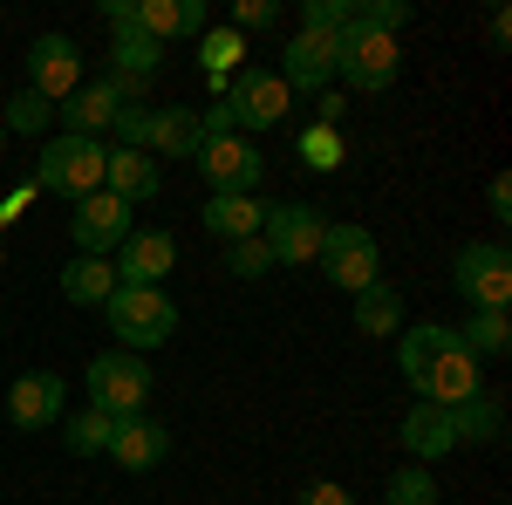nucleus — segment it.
Instances as JSON below:
<instances>
[{
	"mask_svg": "<svg viewBox=\"0 0 512 505\" xmlns=\"http://www.w3.org/2000/svg\"><path fill=\"white\" fill-rule=\"evenodd\" d=\"M103 321H110L117 349L151 355V349H164V342L178 335V301H171L164 287H117V294L103 301Z\"/></svg>",
	"mask_w": 512,
	"mask_h": 505,
	"instance_id": "obj_1",
	"label": "nucleus"
},
{
	"mask_svg": "<svg viewBox=\"0 0 512 505\" xmlns=\"http://www.w3.org/2000/svg\"><path fill=\"white\" fill-rule=\"evenodd\" d=\"M103 164H110V144H96V137H62V130H55L35 151V185L76 205V198L103 192Z\"/></svg>",
	"mask_w": 512,
	"mask_h": 505,
	"instance_id": "obj_2",
	"label": "nucleus"
},
{
	"mask_svg": "<svg viewBox=\"0 0 512 505\" xmlns=\"http://www.w3.org/2000/svg\"><path fill=\"white\" fill-rule=\"evenodd\" d=\"M82 383H89V410H103V417H144V403H151V362L130 349H103V355H89Z\"/></svg>",
	"mask_w": 512,
	"mask_h": 505,
	"instance_id": "obj_3",
	"label": "nucleus"
},
{
	"mask_svg": "<svg viewBox=\"0 0 512 505\" xmlns=\"http://www.w3.org/2000/svg\"><path fill=\"white\" fill-rule=\"evenodd\" d=\"M396 76H403V48H396V35H376V28L349 21L342 41H335V82L376 96V89H390Z\"/></svg>",
	"mask_w": 512,
	"mask_h": 505,
	"instance_id": "obj_4",
	"label": "nucleus"
},
{
	"mask_svg": "<svg viewBox=\"0 0 512 505\" xmlns=\"http://www.w3.org/2000/svg\"><path fill=\"white\" fill-rule=\"evenodd\" d=\"M451 287L465 294V308L472 314H506L512 301V260L499 239H472V246H458V260H451Z\"/></svg>",
	"mask_w": 512,
	"mask_h": 505,
	"instance_id": "obj_5",
	"label": "nucleus"
},
{
	"mask_svg": "<svg viewBox=\"0 0 512 505\" xmlns=\"http://www.w3.org/2000/svg\"><path fill=\"white\" fill-rule=\"evenodd\" d=\"M315 267L328 273V280H335L342 294H362L369 280H383V253H376V233H369V226H355V219H328Z\"/></svg>",
	"mask_w": 512,
	"mask_h": 505,
	"instance_id": "obj_6",
	"label": "nucleus"
},
{
	"mask_svg": "<svg viewBox=\"0 0 512 505\" xmlns=\"http://www.w3.org/2000/svg\"><path fill=\"white\" fill-rule=\"evenodd\" d=\"M130 103H144V82L130 76H96L82 82L69 103H55V117H62V137H110V123H117V110H130Z\"/></svg>",
	"mask_w": 512,
	"mask_h": 505,
	"instance_id": "obj_7",
	"label": "nucleus"
},
{
	"mask_svg": "<svg viewBox=\"0 0 512 505\" xmlns=\"http://www.w3.org/2000/svg\"><path fill=\"white\" fill-rule=\"evenodd\" d=\"M219 103L233 110V130L253 144L260 130H274V123L287 117V103H294V96H287V82H280L274 69H253V62H246V69L226 82V96H219Z\"/></svg>",
	"mask_w": 512,
	"mask_h": 505,
	"instance_id": "obj_8",
	"label": "nucleus"
},
{
	"mask_svg": "<svg viewBox=\"0 0 512 505\" xmlns=\"http://www.w3.org/2000/svg\"><path fill=\"white\" fill-rule=\"evenodd\" d=\"M21 62H28V89H35L41 103H69L82 82H89V76H82V48H76V35H35Z\"/></svg>",
	"mask_w": 512,
	"mask_h": 505,
	"instance_id": "obj_9",
	"label": "nucleus"
},
{
	"mask_svg": "<svg viewBox=\"0 0 512 505\" xmlns=\"http://www.w3.org/2000/svg\"><path fill=\"white\" fill-rule=\"evenodd\" d=\"M321 233H328V212H315V205H267L260 246L274 253V267H308L321 253Z\"/></svg>",
	"mask_w": 512,
	"mask_h": 505,
	"instance_id": "obj_10",
	"label": "nucleus"
},
{
	"mask_svg": "<svg viewBox=\"0 0 512 505\" xmlns=\"http://www.w3.org/2000/svg\"><path fill=\"white\" fill-rule=\"evenodd\" d=\"M130 233H137L130 226V205L110 198V192H89V198L69 205V239H76V253H89V260H110Z\"/></svg>",
	"mask_w": 512,
	"mask_h": 505,
	"instance_id": "obj_11",
	"label": "nucleus"
},
{
	"mask_svg": "<svg viewBox=\"0 0 512 505\" xmlns=\"http://www.w3.org/2000/svg\"><path fill=\"white\" fill-rule=\"evenodd\" d=\"M335 41L342 35H308V28H294V41L280 48V69H274V76L287 82V96H321V89H335Z\"/></svg>",
	"mask_w": 512,
	"mask_h": 505,
	"instance_id": "obj_12",
	"label": "nucleus"
},
{
	"mask_svg": "<svg viewBox=\"0 0 512 505\" xmlns=\"http://www.w3.org/2000/svg\"><path fill=\"white\" fill-rule=\"evenodd\" d=\"M260 171H267V157L253 151L246 137H219V144H198V178L219 192H260Z\"/></svg>",
	"mask_w": 512,
	"mask_h": 505,
	"instance_id": "obj_13",
	"label": "nucleus"
},
{
	"mask_svg": "<svg viewBox=\"0 0 512 505\" xmlns=\"http://www.w3.org/2000/svg\"><path fill=\"white\" fill-rule=\"evenodd\" d=\"M62 403H69V383L55 369H28V376H14V389H7V424L48 430V424H62Z\"/></svg>",
	"mask_w": 512,
	"mask_h": 505,
	"instance_id": "obj_14",
	"label": "nucleus"
},
{
	"mask_svg": "<svg viewBox=\"0 0 512 505\" xmlns=\"http://www.w3.org/2000/svg\"><path fill=\"white\" fill-rule=\"evenodd\" d=\"M110 267H117V287H164V273L178 267V239L171 233H130L110 253Z\"/></svg>",
	"mask_w": 512,
	"mask_h": 505,
	"instance_id": "obj_15",
	"label": "nucleus"
},
{
	"mask_svg": "<svg viewBox=\"0 0 512 505\" xmlns=\"http://www.w3.org/2000/svg\"><path fill=\"white\" fill-rule=\"evenodd\" d=\"M478 389H485V369H478V355H465V342H458V349H444L431 369H424L417 396H424V403H444V410H458V403H472Z\"/></svg>",
	"mask_w": 512,
	"mask_h": 505,
	"instance_id": "obj_16",
	"label": "nucleus"
},
{
	"mask_svg": "<svg viewBox=\"0 0 512 505\" xmlns=\"http://www.w3.org/2000/svg\"><path fill=\"white\" fill-rule=\"evenodd\" d=\"M103 458H117L123 471H158L164 458H171V430L144 410V417H117V430H110V451Z\"/></svg>",
	"mask_w": 512,
	"mask_h": 505,
	"instance_id": "obj_17",
	"label": "nucleus"
},
{
	"mask_svg": "<svg viewBox=\"0 0 512 505\" xmlns=\"http://www.w3.org/2000/svg\"><path fill=\"white\" fill-rule=\"evenodd\" d=\"M198 226H205V233L219 239V246L260 239V226H267V198H260V192H219V198H205Z\"/></svg>",
	"mask_w": 512,
	"mask_h": 505,
	"instance_id": "obj_18",
	"label": "nucleus"
},
{
	"mask_svg": "<svg viewBox=\"0 0 512 505\" xmlns=\"http://www.w3.org/2000/svg\"><path fill=\"white\" fill-rule=\"evenodd\" d=\"M403 451H410V465H437V458H451L458 451V430H451V410L444 403H410V417H403Z\"/></svg>",
	"mask_w": 512,
	"mask_h": 505,
	"instance_id": "obj_19",
	"label": "nucleus"
},
{
	"mask_svg": "<svg viewBox=\"0 0 512 505\" xmlns=\"http://www.w3.org/2000/svg\"><path fill=\"white\" fill-rule=\"evenodd\" d=\"M103 192L123 198V205L137 212L144 198H158V192H164L158 157H151V151H110V164H103Z\"/></svg>",
	"mask_w": 512,
	"mask_h": 505,
	"instance_id": "obj_20",
	"label": "nucleus"
},
{
	"mask_svg": "<svg viewBox=\"0 0 512 505\" xmlns=\"http://www.w3.org/2000/svg\"><path fill=\"white\" fill-rule=\"evenodd\" d=\"M444 349H458V328H444V321H417V328H403V335H396V369H403V383L417 389V383H424V369H431Z\"/></svg>",
	"mask_w": 512,
	"mask_h": 505,
	"instance_id": "obj_21",
	"label": "nucleus"
},
{
	"mask_svg": "<svg viewBox=\"0 0 512 505\" xmlns=\"http://www.w3.org/2000/svg\"><path fill=\"white\" fill-rule=\"evenodd\" d=\"M137 35L164 41L178 35H205V0H137Z\"/></svg>",
	"mask_w": 512,
	"mask_h": 505,
	"instance_id": "obj_22",
	"label": "nucleus"
},
{
	"mask_svg": "<svg viewBox=\"0 0 512 505\" xmlns=\"http://www.w3.org/2000/svg\"><path fill=\"white\" fill-rule=\"evenodd\" d=\"M158 69H164V48L151 35H137V21H130V28H110V76L151 82Z\"/></svg>",
	"mask_w": 512,
	"mask_h": 505,
	"instance_id": "obj_23",
	"label": "nucleus"
},
{
	"mask_svg": "<svg viewBox=\"0 0 512 505\" xmlns=\"http://www.w3.org/2000/svg\"><path fill=\"white\" fill-rule=\"evenodd\" d=\"M110 294H117V267H110V260L76 253V260L62 267V301H76V308H103Z\"/></svg>",
	"mask_w": 512,
	"mask_h": 505,
	"instance_id": "obj_24",
	"label": "nucleus"
},
{
	"mask_svg": "<svg viewBox=\"0 0 512 505\" xmlns=\"http://www.w3.org/2000/svg\"><path fill=\"white\" fill-rule=\"evenodd\" d=\"M355 328L362 335H403L410 321H403V294H396L390 280H369L362 294H355Z\"/></svg>",
	"mask_w": 512,
	"mask_h": 505,
	"instance_id": "obj_25",
	"label": "nucleus"
},
{
	"mask_svg": "<svg viewBox=\"0 0 512 505\" xmlns=\"http://www.w3.org/2000/svg\"><path fill=\"white\" fill-rule=\"evenodd\" d=\"M198 110H151V157H198Z\"/></svg>",
	"mask_w": 512,
	"mask_h": 505,
	"instance_id": "obj_26",
	"label": "nucleus"
},
{
	"mask_svg": "<svg viewBox=\"0 0 512 505\" xmlns=\"http://www.w3.org/2000/svg\"><path fill=\"white\" fill-rule=\"evenodd\" d=\"M451 430H458V444H499V437H506V410H499V396L478 389L472 403H458V410H451Z\"/></svg>",
	"mask_w": 512,
	"mask_h": 505,
	"instance_id": "obj_27",
	"label": "nucleus"
},
{
	"mask_svg": "<svg viewBox=\"0 0 512 505\" xmlns=\"http://www.w3.org/2000/svg\"><path fill=\"white\" fill-rule=\"evenodd\" d=\"M110 430H117V417L76 410V417H62V451L69 458H96V451H110Z\"/></svg>",
	"mask_w": 512,
	"mask_h": 505,
	"instance_id": "obj_28",
	"label": "nucleus"
},
{
	"mask_svg": "<svg viewBox=\"0 0 512 505\" xmlns=\"http://www.w3.org/2000/svg\"><path fill=\"white\" fill-rule=\"evenodd\" d=\"M48 123H55V103H41L35 89L7 96V110H0V130H7V137H41V144H48Z\"/></svg>",
	"mask_w": 512,
	"mask_h": 505,
	"instance_id": "obj_29",
	"label": "nucleus"
},
{
	"mask_svg": "<svg viewBox=\"0 0 512 505\" xmlns=\"http://www.w3.org/2000/svg\"><path fill=\"white\" fill-rule=\"evenodd\" d=\"M458 342H465V355H478V362H485V355H506L512 349V321L506 314H472V321L458 328Z\"/></svg>",
	"mask_w": 512,
	"mask_h": 505,
	"instance_id": "obj_30",
	"label": "nucleus"
},
{
	"mask_svg": "<svg viewBox=\"0 0 512 505\" xmlns=\"http://www.w3.org/2000/svg\"><path fill=\"white\" fill-rule=\"evenodd\" d=\"M444 492H437V478L431 465H403L390 471V485H383V505H437Z\"/></svg>",
	"mask_w": 512,
	"mask_h": 505,
	"instance_id": "obj_31",
	"label": "nucleus"
},
{
	"mask_svg": "<svg viewBox=\"0 0 512 505\" xmlns=\"http://www.w3.org/2000/svg\"><path fill=\"white\" fill-rule=\"evenodd\" d=\"M198 48H205V69L212 76H239L246 69V35H233V28H205Z\"/></svg>",
	"mask_w": 512,
	"mask_h": 505,
	"instance_id": "obj_32",
	"label": "nucleus"
},
{
	"mask_svg": "<svg viewBox=\"0 0 512 505\" xmlns=\"http://www.w3.org/2000/svg\"><path fill=\"white\" fill-rule=\"evenodd\" d=\"M342 157H349V144H342V130H301V164H315V171H342Z\"/></svg>",
	"mask_w": 512,
	"mask_h": 505,
	"instance_id": "obj_33",
	"label": "nucleus"
},
{
	"mask_svg": "<svg viewBox=\"0 0 512 505\" xmlns=\"http://www.w3.org/2000/svg\"><path fill=\"white\" fill-rule=\"evenodd\" d=\"M349 21H355V0H308L301 7V28L308 35H342Z\"/></svg>",
	"mask_w": 512,
	"mask_h": 505,
	"instance_id": "obj_34",
	"label": "nucleus"
},
{
	"mask_svg": "<svg viewBox=\"0 0 512 505\" xmlns=\"http://www.w3.org/2000/svg\"><path fill=\"white\" fill-rule=\"evenodd\" d=\"M144 144H151V110H144V103L117 110V123H110V151H144Z\"/></svg>",
	"mask_w": 512,
	"mask_h": 505,
	"instance_id": "obj_35",
	"label": "nucleus"
},
{
	"mask_svg": "<svg viewBox=\"0 0 512 505\" xmlns=\"http://www.w3.org/2000/svg\"><path fill=\"white\" fill-rule=\"evenodd\" d=\"M267 267H274V253H267L260 239H239V246H226V273H239V280H260Z\"/></svg>",
	"mask_w": 512,
	"mask_h": 505,
	"instance_id": "obj_36",
	"label": "nucleus"
},
{
	"mask_svg": "<svg viewBox=\"0 0 512 505\" xmlns=\"http://www.w3.org/2000/svg\"><path fill=\"white\" fill-rule=\"evenodd\" d=\"M280 21V0H239L233 7V35H260Z\"/></svg>",
	"mask_w": 512,
	"mask_h": 505,
	"instance_id": "obj_37",
	"label": "nucleus"
},
{
	"mask_svg": "<svg viewBox=\"0 0 512 505\" xmlns=\"http://www.w3.org/2000/svg\"><path fill=\"white\" fill-rule=\"evenodd\" d=\"M301 505H355V499H349V485L321 478V485H308V492H301Z\"/></svg>",
	"mask_w": 512,
	"mask_h": 505,
	"instance_id": "obj_38",
	"label": "nucleus"
},
{
	"mask_svg": "<svg viewBox=\"0 0 512 505\" xmlns=\"http://www.w3.org/2000/svg\"><path fill=\"white\" fill-rule=\"evenodd\" d=\"M485 205H492V219H512V178H506V171L492 178V192H485Z\"/></svg>",
	"mask_w": 512,
	"mask_h": 505,
	"instance_id": "obj_39",
	"label": "nucleus"
},
{
	"mask_svg": "<svg viewBox=\"0 0 512 505\" xmlns=\"http://www.w3.org/2000/svg\"><path fill=\"white\" fill-rule=\"evenodd\" d=\"M315 117H321V130H335V123L349 117V103H342V89H321V110H315Z\"/></svg>",
	"mask_w": 512,
	"mask_h": 505,
	"instance_id": "obj_40",
	"label": "nucleus"
},
{
	"mask_svg": "<svg viewBox=\"0 0 512 505\" xmlns=\"http://www.w3.org/2000/svg\"><path fill=\"white\" fill-rule=\"evenodd\" d=\"M506 35H512V21H506V7H499V14H492V21H485V41H492V48H499V55H506Z\"/></svg>",
	"mask_w": 512,
	"mask_h": 505,
	"instance_id": "obj_41",
	"label": "nucleus"
},
{
	"mask_svg": "<svg viewBox=\"0 0 512 505\" xmlns=\"http://www.w3.org/2000/svg\"><path fill=\"white\" fill-rule=\"evenodd\" d=\"M0 151H7V130H0Z\"/></svg>",
	"mask_w": 512,
	"mask_h": 505,
	"instance_id": "obj_42",
	"label": "nucleus"
}]
</instances>
